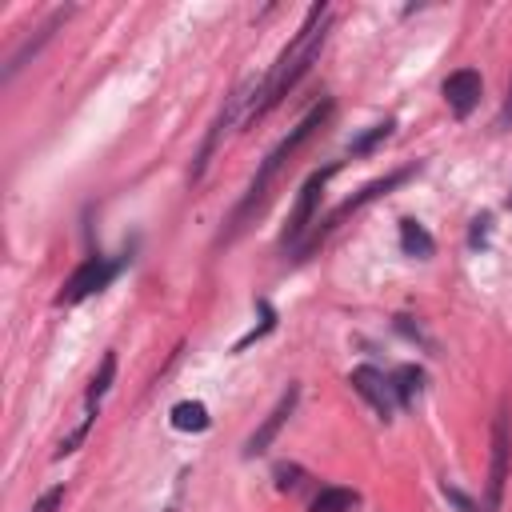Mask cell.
Instances as JSON below:
<instances>
[{"instance_id":"cell-1","label":"cell","mask_w":512,"mask_h":512,"mask_svg":"<svg viewBox=\"0 0 512 512\" xmlns=\"http://www.w3.org/2000/svg\"><path fill=\"white\" fill-rule=\"evenodd\" d=\"M328 120H332V100H320V104H316V108H312V112H308V116H304V120H300V124H296V128H292V132H288V136H284V140L264 156V164L256 168V176H252V184H248L244 200H240V204H236V212H232V224H228L224 240H232L236 232H244V224H248V220L256 216V208L268 200V188L276 184L280 168H284V164H288V160H292V156H296V152H300V148H304V144H308L324 124H328Z\"/></svg>"},{"instance_id":"cell-2","label":"cell","mask_w":512,"mask_h":512,"mask_svg":"<svg viewBox=\"0 0 512 512\" xmlns=\"http://www.w3.org/2000/svg\"><path fill=\"white\" fill-rule=\"evenodd\" d=\"M324 36H328V4L320 0V4L308 8V16H304L300 32L292 36V44L280 52V60H276V68H272V76H268V84H264V100L256 104L252 116L272 112V108L300 84V76L316 64V56H320V48H324Z\"/></svg>"},{"instance_id":"cell-3","label":"cell","mask_w":512,"mask_h":512,"mask_svg":"<svg viewBox=\"0 0 512 512\" xmlns=\"http://www.w3.org/2000/svg\"><path fill=\"white\" fill-rule=\"evenodd\" d=\"M412 172H416V164H408V168H396V172H388L384 180H372V184H364V188H360L356 196H348L340 208H332V212L324 216V224H320V228H316V232H312V236L300 244V260H304V256H308V252H312V248H316V244H320V240H324V236H328V232H332V228H336V224H340L348 212L364 208V204H368V200H376L380 192H392V188H396V184H404Z\"/></svg>"},{"instance_id":"cell-4","label":"cell","mask_w":512,"mask_h":512,"mask_svg":"<svg viewBox=\"0 0 512 512\" xmlns=\"http://www.w3.org/2000/svg\"><path fill=\"white\" fill-rule=\"evenodd\" d=\"M120 264H124V256L120 260H104V256H84L80 264H76V272L64 280V288H60V304H80V300H88L92 292H100L116 272H120Z\"/></svg>"},{"instance_id":"cell-5","label":"cell","mask_w":512,"mask_h":512,"mask_svg":"<svg viewBox=\"0 0 512 512\" xmlns=\"http://www.w3.org/2000/svg\"><path fill=\"white\" fill-rule=\"evenodd\" d=\"M508 464H512V428H508V404H500L492 420V464H488V512L500 508L504 484H508Z\"/></svg>"},{"instance_id":"cell-6","label":"cell","mask_w":512,"mask_h":512,"mask_svg":"<svg viewBox=\"0 0 512 512\" xmlns=\"http://www.w3.org/2000/svg\"><path fill=\"white\" fill-rule=\"evenodd\" d=\"M336 168H340V164H328V168H320V172H312V176L304 180V188H300V196H296V208H292V216H288V228H284V244H300V240H304V232L312 228L316 204H320V196H324V184H328V176H332Z\"/></svg>"},{"instance_id":"cell-7","label":"cell","mask_w":512,"mask_h":512,"mask_svg":"<svg viewBox=\"0 0 512 512\" xmlns=\"http://www.w3.org/2000/svg\"><path fill=\"white\" fill-rule=\"evenodd\" d=\"M352 388L380 412V420H392V412H396V388H392V376H384L380 368H372V364H360V368H352Z\"/></svg>"},{"instance_id":"cell-8","label":"cell","mask_w":512,"mask_h":512,"mask_svg":"<svg viewBox=\"0 0 512 512\" xmlns=\"http://www.w3.org/2000/svg\"><path fill=\"white\" fill-rule=\"evenodd\" d=\"M296 400H300V384H288V392L276 400V408L264 416V424L248 436V444H244V456H260V452H268V444L276 440V432L288 424V416L296 412Z\"/></svg>"},{"instance_id":"cell-9","label":"cell","mask_w":512,"mask_h":512,"mask_svg":"<svg viewBox=\"0 0 512 512\" xmlns=\"http://www.w3.org/2000/svg\"><path fill=\"white\" fill-rule=\"evenodd\" d=\"M248 92H252V84H240V88L224 100V108L216 112V120H212V128H208V140H204V148H200V156H196V164H192V184L204 176V168H208V160H212V152H216V144H220L224 128L236 120V112H240V104L248 100Z\"/></svg>"},{"instance_id":"cell-10","label":"cell","mask_w":512,"mask_h":512,"mask_svg":"<svg viewBox=\"0 0 512 512\" xmlns=\"http://www.w3.org/2000/svg\"><path fill=\"white\" fill-rule=\"evenodd\" d=\"M480 92H484V80H480L476 68H460V72H452L444 80V100H448V108L456 116H468L480 104Z\"/></svg>"},{"instance_id":"cell-11","label":"cell","mask_w":512,"mask_h":512,"mask_svg":"<svg viewBox=\"0 0 512 512\" xmlns=\"http://www.w3.org/2000/svg\"><path fill=\"white\" fill-rule=\"evenodd\" d=\"M68 12H72V8H56V12L36 28V36H28V40L8 56V64H4V80H12V76H16V72H20V68H24V64H28V60H32V56L52 40V36H56V28L68 20Z\"/></svg>"},{"instance_id":"cell-12","label":"cell","mask_w":512,"mask_h":512,"mask_svg":"<svg viewBox=\"0 0 512 512\" xmlns=\"http://www.w3.org/2000/svg\"><path fill=\"white\" fill-rule=\"evenodd\" d=\"M400 248H404L408 256H416V260H428V256L436 252V240L428 236V228H424L420 220L404 216V220H400Z\"/></svg>"},{"instance_id":"cell-13","label":"cell","mask_w":512,"mask_h":512,"mask_svg":"<svg viewBox=\"0 0 512 512\" xmlns=\"http://www.w3.org/2000/svg\"><path fill=\"white\" fill-rule=\"evenodd\" d=\"M168 420H172L176 432H204V428L212 424V416H208V408H204L200 400H180V404L168 412Z\"/></svg>"},{"instance_id":"cell-14","label":"cell","mask_w":512,"mask_h":512,"mask_svg":"<svg viewBox=\"0 0 512 512\" xmlns=\"http://www.w3.org/2000/svg\"><path fill=\"white\" fill-rule=\"evenodd\" d=\"M356 500H360V496H356L352 488H336V484H328V488H320V492L312 496L308 512H352Z\"/></svg>"},{"instance_id":"cell-15","label":"cell","mask_w":512,"mask_h":512,"mask_svg":"<svg viewBox=\"0 0 512 512\" xmlns=\"http://www.w3.org/2000/svg\"><path fill=\"white\" fill-rule=\"evenodd\" d=\"M112 380H116V352H104V360H100V368H96V376H92V384H88V408H92V412H96L100 396L112 388Z\"/></svg>"},{"instance_id":"cell-16","label":"cell","mask_w":512,"mask_h":512,"mask_svg":"<svg viewBox=\"0 0 512 512\" xmlns=\"http://www.w3.org/2000/svg\"><path fill=\"white\" fill-rule=\"evenodd\" d=\"M392 128H396V120H380V124H372L364 136H356V140L348 144V152H352V156H364V152H372L380 140H388V136H392Z\"/></svg>"},{"instance_id":"cell-17","label":"cell","mask_w":512,"mask_h":512,"mask_svg":"<svg viewBox=\"0 0 512 512\" xmlns=\"http://www.w3.org/2000/svg\"><path fill=\"white\" fill-rule=\"evenodd\" d=\"M420 380H424V376H420V368H412V364L396 368V372H392V388H396V400H400V404H408V400L420 392Z\"/></svg>"},{"instance_id":"cell-18","label":"cell","mask_w":512,"mask_h":512,"mask_svg":"<svg viewBox=\"0 0 512 512\" xmlns=\"http://www.w3.org/2000/svg\"><path fill=\"white\" fill-rule=\"evenodd\" d=\"M92 420H96V412H88V416L80 420V428H76V432H68V436H64L60 444H56V460H60V456H68V452H76V444H80V440L88 436V428H92Z\"/></svg>"},{"instance_id":"cell-19","label":"cell","mask_w":512,"mask_h":512,"mask_svg":"<svg viewBox=\"0 0 512 512\" xmlns=\"http://www.w3.org/2000/svg\"><path fill=\"white\" fill-rule=\"evenodd\" d=\"M60 500H64V488L56 484V488H48V492L32 504V512H56V508H60Z\"/></svg>"},{"instance_id":"cell-20","label":"cell","mask_w":512,"mask_h":512,"mask_svg":"<svg viewBox=\"0 0 512 512\" xmlns=\"http://www.w3.org/2000/svg\"><path fill=\"white\" fill-rule=\"evenodd\" d=\"M444 496H448V500H452V504H456L460 512H484V508H480L476 500H468V496H464L460 488H448V484H444Z\"/></svg>"},{"instance_id":"cell-21","label":"cell","mask_w":512,"mask_h":512,"mask_svg":"<svg viewBox=\"0 0 512 512\" xmlns=\"http://www.w3.org/2000/svg\"><path fill=\"white\" fill-rule=\"evenodd\" d=\"M496 128H512V84H508V96H504V108L496 116Z\"/></svg>"}]
</instances>
